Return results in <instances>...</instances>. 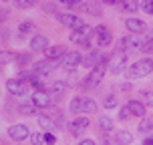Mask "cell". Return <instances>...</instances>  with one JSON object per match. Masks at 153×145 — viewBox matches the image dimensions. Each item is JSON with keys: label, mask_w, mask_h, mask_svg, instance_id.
I'll use <instances>...</instances> for the list:
<instances>
[{"label": "cell", "mask_w": 153, "mask_h": 145, "mask_svg": "<svg viewBox=\"0 0 153 145\" xmlns=\"http://www.w3.org/2000/svg\"><path fill=\"white\" fill-rule=\"evenodd\" d=\"M32 30H34V24L32 22H22L18 26V32H20V34H28V32H32Z\"/></svg>", "instance_id": "obj_30"}, {"label": "cell", "mask_w": 153, "mask_h": 145, "mask_svg": "<svg viewBox=\"0 0 153 145\" xmlns=\"http://www.w3.org/2000/svg\"><path fill=\"white\" fill-rule=\"evenodd\" d=\"M8 135L14 139V141H24V139L30 135V131H28V127H26V125H22V123H16V125H12V127H10Z\"/></svg>", "instance_id": "obj_11"}, {"label": "cell", "mask_w": 153, "mask_h": 145, "mask_svg": "<svg viewBox=\"0 0 153 145\" xmlns=\"http://www.w3.org/2000/svg\"><path fill=\"white\" fill-rule=\"evenodd\" d=\"M20 113L22 115H32V113H36V105H34V103H22V105H20Z\"/></svg>", "instance_id": "obj_28"}, {"label": "cell", "mask_w": 153, "mask_h": 145, "mask_svg": "<svg viewBox=\"0 0 153 145\" xmlns=\"http://www.w3.org/2000/svg\"><path fill=\"white\" fill-rule=\"evenodd\" d=\"M121 8H123V10H127V12H135V10H139V2L127 0V2H121Z\"/></svg>", "instance_id": "obj_29"}, {"label": "cell", "mask_w": 153, "mask_h": 145, "mask_svg": "<svg viewBox=\"0 0 153 145\" xmlns=\"http://www.w3.org/2000/svg\"><path fill=\"white\" fill-rule=\"evenodd\" d=\"M141 103H143L145 107H153V91L143 89V91H141Z\"/></svg>", "instance_id": "obj_23"}, {"label": "cell", "mask_w": 153, "mask_h": 145, "mask_svg": "<svg viewBox=\"0 0 153 145\" xmlns=\"http://www.w3.org/2000/svg\"><path fill=\"white\" fill-rule=\"evenodd\" d=\"M81 10L89 12L91 16H101L103 14V12H101V4H97V2H83V4H81Z\"/></svg>", "instance_id": "obj_20"}, {"label": "cell", "mask_w": 153, "mask_h": 145, "mask_svg": "<svg viewBox=\"0 0 153 145\" xmlns=\"http://www.w3.org/2000/svg\"><path fill=\"white\" fill-rule=\"evenodd\" d=\"M8 93L12 95V97H24L26 93H28V83H22L20 79H12V81H8Z\"/></svg>", "instance_id": "obj_8"}, {"label": "cell", "mask_w": 153, "mask_h": 145, "mask_svg": "<svg viewBox=\"0 0 153 145\" xmlns=\"http://www.w3.org/2000/svg\"><path fill=\"white\" fill-rule=\"evenodd\" d=\"M99 127L105 131V133H109V131L113 129V121H111L109 117H105V115H103V117H99Z\"/></svg>", "instance_id": "obj_26"}, {"label": "cell", "mask_w": 153, "mask_h": 145, "mask_svg": "<svg viewBox=\"0 0 153 145\" xmlns=\"http://www.w3.org/2000/svg\"><path fill=\"white\" fill-rule=\"evenodd\" d=\"M65 91H67V83H65V81H54V83L51 85V89H48V93L53 95L54 99H59Z\"/></svg>", "instance_id": "obj_19"}, {"label": "cell", "mask_w": 153, "mask_h": 145, "mask_svg": "<svg viewBox=\"0 0 153 145\" xmlns=\"http://www.w3.org/2000/svg\"><path fill=\"white\" fill-rule=\"evenodd\" d=\"M95 36H97V42H99V46H109L111 45V40H113V34H111V30H109L107 26H97L95 28Z\"/></svg>", "instance_id": "obj_12"}, {"label": "cell", "mask_w": 153, "mask_h": 145, "mask_svg": "<svg viewBox=\"0 0 153 145\" xmlns=\"http://www.w3.org/2000/svg\"><path fill=\"white\" fill-rule=\"evenodd\" d=\"M71 111L73 113H95L97 111V103L93 99H87V97H75L71 101Z\"/></svg>", "instance_id": "obj_2"}, {"label": "cell", "mask_w": 153, "mask_h": 145, "mask_svg": "<svg viewBox=\"0 0 153 145\" xmlns=\"http://www.w3.org/2000/svg\"><path fill=\"white\" fill-rule=\"evenodd\" d=\"M103 105H105L107 109H113V107H117V97H113V95H111V97H105V101H103Z\"/></svg>", "instance_id": "obj_32"}, {"label": "cell", "mask_w": 153, "mask_h": 145, "mask_svg": "<svg viewBox=\"0 0 153 145\" xmlns=\"http://www.w3.org/2000/svg\"><path fill=\"white\" fill-rule=\"evenodd\" d=\"M30 141H32V145H42L45 137H42L40 133H32V135H30Z\"/></svg>", "instance_id": "obj_33"}, {"label": "cell", "mask_w": 153, "mask_h": 145, "mask_svg": "<svg viewBox=\"0 0 153 145\" xmlns=\"http://www.w3.org/2000/svg\"><path fill=\"white\" fill-rule=\"evenodd\" d=\"M107 62H103V65H99L97 69L91 71V75L87 77V83H85V87L87 89H93V87H97V85L103 81V77H105V73H107V67H105Z\"/></svg>", "instance_id": "obj_5"}, {"label": "cell", "mask_w": 153, "mask_h": 145, "mask_svg": "<svg viewBox=\"0 0 153 145\" xmlns=\"http://www.w3.org/2000/svg\"><path fill=\"white\" fill-rule=\"evenodd\" d=\"M83 61H85V59L76 53V51H71V53H67L61 59V67H62V69H67V71H75Z\"/></svg>", "instance_id": "obj_4"}, {"label": "cell", "mask_w": 153, "mask_h": 145, "mask_svg": "<svg viewBox=\"0 0 153 145\" xmlns=\"http://www.w3.org/2000/svg\"><path fill=\"white\" fill-rule=\"evenodd\" d=\"M32 103L36 105V107H42V109H46V107H51L54 103V97L51 95V93H46V91H36L34 95H32Z\"/></svg>", "instance_id": "obj_10"}, {"label": "cell", "mask_w": 153, "mask_h": 145, "mask_svg": "<svg viewBox=\"0 0 153 145\" xmlns=\"http://www.w3.org/2000/svg\"><path fill=\"white\" fill-rule=\"evenodd\" d=\"M48 117H51V119H53V121L59 125V129H62V127H65V115H62L61 111H56V109H54V111L48 115Z\"/></svg>", "instance_id": "obj_24"}, {"label": "cell", "mask_w": 153, "mask_h": 145, "mask_svg": "<svg viewBox=\"0 0 153 145\" xmlns=\"http://www.w3.org/2000/svg\"><path fill=\"white\" fill-rule=\"evenodd\" d=\"M139 133L143 135V133H149V131H153V119L151 117H143V121L139 123Z\"/></svg>", "instance_id": "obj_22"}, {"label": "cell", "mask_w": 153, "mask_h": 145, "mask_svg": "<svg viewBox=\"0 0 153 145\" xmlns=\"http://www.w3.org/2000/svg\"><path fill=\"white\" fill-rule=\"evenodd\" d=\"M149 73H153V61L151 59H143V61H137L135 65L129 67L127 79H141V77H147Z\"/></svg>", "instance_id": "obj_1"}, {"label": "cell", "mask_w": 153, "mask_h": 145, "mask_svg": "<svg viewBox=\"0 0 153 145\" xmlns=\"http://www.w3.org/2000/svg\"><path fill=\"white\" fill-rule=\"evenodd\" d=\"M45 141L48 145H54V143H56V137H54L53 133H45Z\"/></svg>", "instance_id": "obj_36"}, {"label": "cell", "mask_w": 153, "mask_h": 145, "mask_svg": "<svg viewBox=\"0 0 153 145\" xmlns=\"http://www.w3.org/2000/svg\"><path fill=\"white\" fill-rule=\"evenodd\" d=\"M65 54H67L65 46L56 45V46H51V48L46 51V59H48V61H56V59H62Z\"/></svg>", "instance_id": "obj_18"}, {"label": "cell", "mask_w": 153, "mask_h": 145, "mask_svg": "<svg viewBox=\"0 0 153 145\" xmlns=\"http://www.w3.org/2000/svg\"><path fill=\"white\" fill-rule=\"evenodd\" d=\"M127 115H131V113H129V109H127V105H125V107L121 109V115H119V117H121V119H127Z\"/></svg>", "instance_id": "obj_37"}, {"label": "cell", "mask_w": 153, "mask_h": 145, "mask_svg": "<svg viewBox=\"0 0 153 145\" xmlns=\"http://www.w3.org/2000/svg\"><path fill=\"white\" fill-rule=\"evenodd\" d=\"M127 28H129L133 34H143V30H145V22L139 20V18H127Z\"/></svg>", "instance_id": "obj_16"}, {"label": "cell", "mask_w": 153, "mask_h": 145, "mask_svg": "<svg viewBox=\"0 0 153 145\" xmlns=\"http://www.w3.org/2000/svg\"><path fill=\"white\" fill-rule=\"evenodd\" d=\"M30 48L32 51H48L51 46H48V38L46 36H42V34H34L32 36V40H30Z\"/></svg>", "instance_id": "obj_14"}, {"label": "cell", "mask_w": 153, "mask_h": 145, "mask_svg": "<svg viewBox=\"0 0 153 145\" xmlns=\"http://www.w3.org/2000/svg\"><path fill=\"white\" fill-rule=\"evenodd\" d=\"M127 62H129V54L127 53H117L111 61V73L113 75H119L121 71L127 69Z\"/></svg>", "instance_id": "obj_9"}, {"label": "cell", "mask_w": 153, "mask_h": 145, "mask_svg": "<svg viewBox=\"0 0 153 145\" xmlns=\"http://www.w3.org/2000/svg\"><path fill=\"white\" fill-rule=\"evenodd\" d=\"M59 20H61L65 26L73 28V30H79V28L83 26V20H81V16H76V14H59Z\"/></svg>", "instance_id": "obj_13"}, {"label": "cell", "mask_w": 153, "mask_h": 145, "mask_svg": "<svg viewBox=\"0 0 153 145\" xmlns=\"http://www.w3.org/2000/svg\"><path fill=\"white\" fill-rule=\"evenodd\" d=\"M151 14H153V10H151Z\"/></svg>", "instance_id": "obj_40"}, {"label": "cell", "mask_w": 153, "mask_h": 145, "mask_svg": "<svg viewBox=\"0 0 153 145\" xmlns=\"http://www.w3.org/2000/svg\"><path fill=\"white\" fill-rule=\"evenodd\" d=\"M79 145H95V141H93V139H85V141H81Z\"/></svg>", "instance_id": "obj_38"}, {"label": "cell", "mask_w": 153, "mask_h": 145, "mask_svg": "<svg viewBox=\"0 0 153 145\" xmlns=\"http://www.w3.org/2000/svg\"><path fill=\"white\" fill-rule=\"evenodd\" d=\"M103 62H107V59L103 57V53L101 51H89V54L85 57V61H83V67H87V69H97L99 65H103Z\"/></svg>", "instance_id": "obj_6"}, {"label": "cell", "mask_w": 153, "mask_h": 145, "mask_svg": "<svg viewBox=\"0 0 153 145\" xmlns=\"http://www.w3.org/2000/svg\"><path fill=\"white\" fill-rule=\"evenodd\" d=\"M61 62H56V61H48V59H45V61H38L34 62V67H32V73L34 75H48V73H53L56 67H59Z\"/></svg>", "instance_id": "obj_7"}, {"label": "cell", "mask_w": 153, "mask_h": 145, "mask_svg": "<svg viewBox=\"0 0 153 145\" xmlns=\"http://www.w3.org/2000/svg\"><path fill=\"white\" fill-rule=\"evenodd\" d=\"M16 8H32L34 6V0H14Z\"/></svg>", "instance_id": "obj_31"}, {"label": "cell", "mask_w": 153, "mask_h": 145, "mask_svg": "<svg viewBox=\"0 0 153 145\" xmlns=\"http://www.w3.org/2000/svg\"><path fill=\"white\" fill-rule=\"evenodd\" d=\"M95 34V28L93 26H87V24H83L79 30L71 32V42H75V45H85L89 46V40H91V36Z\"/></svg>", "instance_id": "obj_3"}, {"label": "cell", "mask_w": 153, "mask_h": 145, "mask_svg": "<svg viewBox=\"0 0 153 145\" xmlns=\"http://www.w3.org/2000/svg\"><path fill=\"white\" fill-rule=\"evenodd\" d=\"M143 53H149V54H153V38H149L145 42V46H143Z\"/></svg>", "instance_id": "obj_35"}, {"label": "cell", "mask_w": 153, "mask_h": 145, "mask_svg": "<svg viewBox=\"0 0 153 145\" xmlns=\"http://www.w3.org/2000/svg\"><path fill=\"white\" fill-rule=\"evenodd\" d=\"M12 61L18 62L20 67H26L30 65V54H12Z\"/></svg>", "instance_id": "obj_27"}, {"label": "cell", "mask_w": 153, "mask_h": 145, "mask_svg": "<svg viewBox=\"0 0 153 145\" xmlns=\"http://www.w3.org/2000/svg\"><path fill=\"white\" fill-rule=\"evenodd\" d=\"M117 141L121 145H129L131 141H133V135H131L129 131H119V133H117Z\"/></svg>", "instance_id": "obj_25"}, {"label": "cell", "mask_w": 153, "mask_h": 145, "mask_svg": "<svg viewBox=\"0 0 153 145\" xmlns=\"http://www.w3.org/2000/svg\"><path fill=\"white\" fill-rule=\"evenodd\" d=\"M127 109H129V113L135 115V117H145V105H143L141 101H129V103H127Z\"/></svg>", "instance_id": "obj_17"}, {"label": "cell", "mask_w": 153, "mask_h": 145, "mask_svg": "<svg viewBox=\"0 0 153 145\" xmlns=\"http://www.w3.org/2000/svg\"><path fill=\"white\" fill-rule=\"evenodd\" d=\"M87 127H89V119H87V117H76L75 121L71 123V133L76 137V135H79V133H83Z\"/></svg>", "instance_id": "obj_15"}, {"label": "cell", "mask_w": 153, "mask_h": 145, "mask_svg": "<svg viewBox=\"0 0 153 145\" xmlns=\"http://www.w3.org/2000/svg\"><path fill=\"white\" fill-rule=\"evenodd\" d=\"M139 8H141V10H147V12H151V10H153V0H143V2L139 4Z\"/></svg>", "instance_id": "obj_34"}, {"label": "cell", "mask_w": 153, "mask_h": 145, "mask_svg": "<svg viewBox=\"0 0 153 145\" xmlns=\"http://www.w3.org/2000/svg\"><path fill=\"white\" fill-rule=\"evenodd\" d=\"M38 125H40L42 129H46L48 133H51V131H54V129H59V125H56L51 117H45V115H42V117H38Z\"/></svg>", "instance_id": "obj_21"}, {"label": "cell", "mask_w": 153, "mask_h": 145, "mask_svg": "<svg viewBox=\"0 0 153 145\" xmlns=\"http://www.w3.org/2000/svg\"><path fill=\"white\" fill-rule=\"evenodd\" d=\"M143 145H153V137L151 139H145V141H143Z\"/></svg>", "instance_id": "obj_39"}]
</instances>
